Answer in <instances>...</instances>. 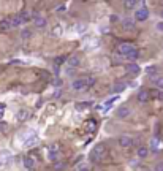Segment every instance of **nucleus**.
<instances>
[{"label": "nucleus", "instance_id": "a19ab883", "mask_svg": "<svg viewBox=\"0 0 163 171\" xmlns=\"http://www.w3.org/2000/svg\"><path fill=\"white\" fill-rule=\"evenodd\" d=\"M2 109H5V105H3V103H0V111H2Z\"/></svg>", "mask_w": 163, "mask_h": 171}, {"label": "nucleus", "instance_id": "e433bc0d", "mask_svg": "<svg viewBox=\"0 0 163 171\" xmlns=\"http://www.w3.org/2000/svg\"><path fill=\"white\" fill-rule=\"evenodd\" d=\"M11 63H13V65H19V63H22V62H21V60H11Z\"/></svg>", "mask_w": 163, "mask_h": 171}, {"label": "nucleus", "instance_id": "6ab92c4d", "mask_svg": "<svg viewBox=\"0 0 163 171\" xmlns=\"http://www.w3.org/2000/svg\"><path fill=\"white\" fill-rule=\"evenodd\" d=\"M146 71H147L149 76H155L158 73V67L157 65H151V67H147V70H146Z\"/></svg>", "mask_w": 163, "mask_h": 171}, {"label": "nucleus", "instance_id": "dca6fc26", "mask_svg": "<svg viewBox=\"0 0 163 171\" xmlns=\"http://www.w3.org/2000/svg\"><path fill=\"white\" fill-rule=\"evenodd\" d=\"M90 108V102H83V103H76V111H84V109Z\"/></svg>", "mask_w": 163, "mask_h": 171}, {"label": "nucleus", "instance_id": "c9c22d12", "mask_svg": "<svg viewBox=\"0 0 163 171\" xmlns=\"http://www.w3.org/2000/svg\"><path fill=\"white\" fill-rule=\"evenodd\" d=\"M155 171H163V165H157L155 166Z\"/></svg>", "mask_w": 163, "mask_h": 171}, {"label": "nucleus", "instance_id": "f8f14e48", "mask_svg": "<svg viewBox=\"0 0 163 171\" xmlns=\"http://www.w3.org/2000/svg\"><path fill=\"white\" fill-rule=\"evenodd\" d=\"M10 24H11V27H18V25H21V24H22V21H21V16H19V14L13 16V18L10 19Z\"/></svg>", "mask_w": 163, "mask_h": 171}, {"label": "nucleus", "instance_id": "1a4fd4ad", "mask_svg": "<svg viewBox=\"0 0 163 171\" xmlns=\"http://www.w3.org/2000/svg\"><path fill=\"white\" fill-rule=\"evenodd\" d=\"M138 102H141V103H146L147 102L149 98H151V97H149V90H141L140 93H138Z\"/></svg>", "mask_w": 163, "mask_h": 171}, {"label": "nucleus", "instance_id": "39448f33", "mask_svg": "<svg viewBox=\"0 0 163 171\" xmlns=\"http://www.w3.org/2000/svg\"><path fill=\"white\" fill-rule=\"evenodd\" d=\"M33 24H35L36 27H45L46 25V18L40 16L38 13H33Z\"/></svg>", "mask_w": 163, "mask_h": 171}, {"label": "nucleus", "instance_id": "c756f323", "mask_svg": "<svg viewBox=\"0 0 163 171\" xmlns=\"http://www.w3.org/2000/svg\"><path fill=\"white\" fill-rule=\"evenodd\" d=\"M116 100H117V97H111V98H109V100H108V102H106V103H105V109H106V108H108V106H111V105H113V103H114V102H116Z\"/></svg>", "mask_w": 163, "mask_h": 171}, {"label": "nucleus", "instance_id": "4c0bfd02", "mask_svg": "<svg viewBox=\"0 0 163 171\" xmlns=\"http://www.w3.org/2000/svg\"><path fill=\"white\" fill-rule=\"evenodd\" d=\"M157 29H158V30H163V22H158V24H157Z\"/></svg>", "mask_w": 163, "mask_h": 171}, {"label": "nucleus", "instance_id": "a878e982", "mask_svg": "<svg viewBox=\"0 0 163 171\" xmlns=\"http://www.w3.org/2000/svg\"><path fill=\"white\" fill-rule=\"evenodd\" d=\"M0 27H2L3 30H6V29H10V27H11V24H10V21H8V19H5V21H2V22H0Z\"/></svg>", "mask_w": 163, "mask_h": 171}, {"label": "nucleus", "instance_id": "c85d7f7f", "mask_svg": "<svg viewBox=\"0 0 163 171\" xmlns=\"http://www.w3.org/2000/svg\"><path fill=\"white\" fill-rule=\"evenodd\" d=\"M95 84V78H86V87H92Z\"/></svg>", "mask_w": 163, "mask_h": 171}, {"label": "nucleus", "instance_id": "cd10ccee", "mask_svg": "<svg viewBox=\"0 0 163 171\" xmlns=\"http://www.w3.org/2000/svg\"><path fill=\"white\" fill-rule=\"evenodd\" d=\"M19 16H21V21H22V22H27V21H29V18H30L29 13H25V11H22Z\"/></svg>", "mask_w": 163, "mask_h": 171}, {"label": "nucleus", "instance_id": "f704fd0d", "mask_svg": "<svg viewBox=\"0 0 163 171\" xmlns=\"http://www.w3.org/2000/svg\"><path fill=\"white\" fill-rule=\"evenodd\" d=\"M57 11H59V13L65 11V5H60V6H57Z\"/></svg>", "mask_w": 163, "mask_h": 171}, {"label": "nucleus", "instance_id": "58836bf2", "mask_svg": "<svg viewBox=\"0 0 163 171\" xmlns=\"http://www.w3.org/2000/svg\"><path fill=\"white\" fill-rule=\"evenodd\" d=\"M158 100H163V90H160V93H158Z\"/></svg>", "mask_w": 163, "mask_h": 171}, {"label": "nucleus", "instance_id": "9b49d317", "mask_svg": "<svg viewBox=\"0 0 163 171\" xmlns=\"http://www.w3.org/2000/svg\"><path fill=\"white\" fill-rule=\"evenodd\" d=\"M122 29L124 30H133L135 29V22L131 19H124L122 21Z\"/></svg>", "mask_w": 163, "mask_h": 171}, {"label": "nucleus", "instance_id": "37998d69", "mask_svg": "<svg viewBox=\"0 0 163 171\" xmlns=\"http://www.w3.org/2000/svg\"><path fill=\"white\" fill-rule=\"evenodd\" d=\"M81 171H89V170H87V168H84V170H81Z\"/></svg>", "mask_w": 163, "mask_h": 171}, {"label": "nucleus", "instance_id": "72a5a7b5", "mask_svg": "<svg viewBox=\"0 0 163 171\" xmlns=\"http://www.w3.org/2000/svg\"><path fill=\"white\" fill-rule=\"evenodd\" d=\"M109 21H111V22H117V21H119V18H117L116 14H113V16L109 18Z\"/></svg>", "mask_w": 163, "mask_h": 171}, {"label": "nucleus", "instance_id": "6e6552de", "mask_svg": "<svg viewBox=\"0 0 163 171\" xmlns=\"http://www.w3.org/2000/svg\"><path fill=\"white\" fill-rule=\"evenodd\" d=\"M59 144H52V146L49 147V159L51 160H56L57 159V154H59Z\"/></svg>", "mask_w": 163, "mask_h": 171}, {"label": "nucleus", "instance_id": "bb28decb", "mask_svg": "<svg viewBox=\"0 0 163 171\" xmlns=\"http://www.w3.org/2000/svg\"><path fill=\"white\" fill-rule=\"evenodd\" d=\"M30 33H32V32H30L29 29H24L22 32H21V36H22L24 40H27V38H30Z\"/></svg>", "mask_w": 163, "mask_h": 171}, {"label": "nucleus", "instance_id": "20e7f679", "mask_svg": "<svg viewBox=\"0 0 163 171\" xmlns=\"http://www.w3.org/2000/svg\"><path fill=\"white\" fill-rule=\"evenodd\" d=\"M131 144H133V139H131L130 136L124 135V136H120V138H119V146H120V147H124V149L130 147Z\"/></svg>", "mask_w": 163, "mask_h": 171}, {"label": "nucleus", "instance_id": "4468645a", "mask_svg": "<svg viewBox=\"0 0 163 171\" xmlns=\"http://www.w3.org/2000/svg\"><path fill=\"white\" fill-rule=\"evenodd\" d=\"M147 155H149V149H147V147H144V146L138 147V157H141V159H146Z\"/></svg>", "mask_w": 163, "mask_h": 171}, {"label": "nucleus", "instance_id": "79ce46f5", "mask_svg": "<svg viewBox=\"0 0 163 171\" xmlns=\"http://www.w3.org/2000/svg\"><path fill=\"white\" fill-rule=\"evenodd\" d=\"M160 16H162V19H163V8H162V11H160Z\"/></svg>", "mask_w": 163, "mask_h": 171}, {"label": "nucleus", "instance_id": "f257e3e1", "mask_svg": "<svg viewBox=\"0 0 163 171\" xmlns=\"http://www.w3.org/2000/svg\"><path fill=\"white\" fill-rule=\"evenodd\" d=\"M147 18H149V10L146 8V6H142V8L136 10V13H135V21L142 22V21H146Z\"/></svg>", "mask_w": 163, "mask_h": 171}, {"label": "nucleus", "instance_id": "4be33fe9", "mask_svg": "<svg viewBox=\"0 0 163 171\" xmlns=\"http://www.w3.org/2000/svg\"><path fill=\"white\" fill-rule=\"evenodd\" d=\"M158 93H160V89H152V90H149V97H151V98H158Z\"/></svg>", "mask_w": 163, "mask_h": 171}, {"label": "nucleus", "instance_id": "aec40b11", "mask_svg": "<svg viewBox=\"0 0 163 171\" xmlns=\"http://www.w3.org/2000/svg\"><path fill=\"white\" fill-rule=\"evenodd\" d=\"M29 119V111L27 109H21L18 113V120H27Z\"/></svg>", "mask_w": 163, "mask_h": 171}, {"label": "nucleus", "instance_id": "ea45409f", "mask_svg": "<svg viewBox=\"0 0 163 171\" xmlns=\"http://www.w3.org/2000/svg\"><path fill=\"white\" fill-rule=\"evenodd\" d=\"M2 128H5V122H0V130Z\"/></svg>", "mask_w": 163, "mask_h": 171}, {"label": "nucleus", "instance_id": "473e14b6", "mask_svg": "<svg viewBox=\"0 0 163 171\" xmlns=\"http://www.w3.org/2000/svg\"><path fill=\"white\" fill-rule=\"evenodd\" d=\"M54 33H56V35H60V33H62V27H60V25H56V27H54Z\"/></svg>", "mask_w": 163, "mask_h": 171}, {"label": "nucleus", "instance_id": "f3484780", "mask_svg": "<svg viewBox=\"0 0 163 171\" xmlns=\"http://www.w3.org/2000/svg\"><path fill=\"white\" fill-rule=\"evenodd\" d=\"M127 57H128V59H130V60H136L138 57H140V51H138L136 48H135V49H131V51H130V52H128V54H127Z\"/></svg>", "mask_w": 163, "mask_h": 171}, {"label": "nucleus", "instance_id": "393cba45", "mask_svg": "<svg viewBox=\"0 0 163 171\" xmlns=\"http://www.w3.org/2000/svg\"><path fill=\"white\" fill-rule=\"evenodd\" d=\"M95 127H97V125H95V120H94V119H90L89 122H87V130H89V132H94Z\"/></svg>", "mask_w": 163, "mask_h": 171}, {"label": "nucleus", "instance_id": "2f4dec72", "mask_svg": "<svg viewBox=\"0 0 163 171\" xmlns=\"http://www.w3.org/2000/svg\"><path fill=\"white\" fill-rule=\"evenodd\" d=\"M63 62H65V57H63V56H60V57H57V59H56V65H59V63H63Z\"/></svg>", "mask_w": 163, "mask_h": 171}, {"label": "nucleus", "instance_id": "9d476101", "mask_svg": "<svg viewBox=\"0 0 163 171\" xmlns=\"http://www.w3.org/2000/svg\"><path fill=\"white\" fill-rule=\"evenodd\" d=\"M10 160H11V154L8 152V150H3V152H0V163H8Z\"/></svg>", "mask_w": 163, "mask_h": 171}, {"label": "nucleus", "instance_id": "2eb2a0df", "mask_svg": "<svg viewBox=\"0 0 163 171\" xmlns=\"http://www.w3.org/2000/svg\"><path fill=\"white\" fill-rule=\"evenodd\" d=\"M117 116H119V117H127V116H130V109H128L127 106H122V108H119Z\"/></svg>", "mask_w": 163, "mask_h": 171}, {"label": "nucleus", "instance_id": "a211bd4d", "mask_svg": "<svg viewBox=\"0 0 163 171\" xmlns=\"http://www.w3.org/2000/svg\"><path fill=\"white\" fill-rule=\"evenodd\" d=\"M136 2L138 0H124V8H127V10L135 8V6H136Z\"/></svg>", "mask_w": 163, "mask_h": 171}, {"label": "nucleus", "instance_id": "7c9ffc66", "mask_svg": "<svg viewBox=\"0 0 163 171\" xmlns=\"http://www.w3.org/2000/svg\"><path fill=\"white\" fill-rule=\"evenodd\" d=\"M63 166H65V165H63L62 162H57L56 165H54V170H56V171H60V170H63Z\"/></svg>", "mask_w": 163, "mask_h": 171}, {"label": "nucleus", "instance_id": "0eeeda50", "mask_svg": "<svg viewBox=\"0 0 163 171\" xmlns=\"http://www.w3.org/2000/svg\"><path fill=\"white\" fill-rule=\"evenodd\" d=\"M73 90H83L84 87H86V79H76V81H73Z\"/></svg>", "mask_w": 163, "mask_h": 171}, {"label": "nucleus", "instance_id": "423d86ee", "mask_svg": "<svg viewBox=\"0 0 163 171\" xmlns=\"http://www.w3.org/2000/svg\"><path fill=\"white\" fill-rule=\"evenodd\" d=\"M125 70H127L130 75H138V73L141 71V68H140L138 63H127V65H125Z\"/></svg>", "mask_w": 163, "mask_h": 171}, {"label": "nucleus", "instance_id": "5701e85b", "mask_svg": "<svg viewBox=\"0 0 163 171\" xmlns=\"http://www.w3.org/2000/svg\"><path fill=\"white\" fill-rule=\"evenodd\" d=\"M154 82H155V86H157V89L163 90V76H160V78H157Z\"/></svg>", "mask_w": 163, "mask_h": 171}, {"label": "nucleus", "instance_id": "f03ea898", "mask_svg": "<svg viewBox=\"0 0 163 171\" xmlns=\"http://www.w3.org/2000/svg\"><path fill=\"white\" fill-rule=\"evenodd\" d=\"M131 49H135V46H133V45H130V43H122V45H119L117 52H119V54H122V56L127 57V54L131 51Z\"/></svg>", "mask_w": 163, "mask_h": 171}, {"label": "nucleus", "instance_id": "7ed1b4c3", "mask_svg": "<svg viewBox=\"0 0 163 171\" xmlns=\"http://www.w3.org/2000/svg\"><path fill=\"white\" fill-rule=\"evenodd\" d=\"M103 152H105V146H103V144H98V146H97V147H95V149L92 150V154H90V159H92V160L101 159Z\"/></svg>", "mask_w": 163, "mask_h": 171}, {"label": "nucleus", "instance_id": "412c9836", "mask_svg": "<svg viewBox=\"0 0 163 171\" xmlns=\"http://www.w3.org/2000/svg\"><path fill=\"white\" fill-rule=\"evenodd\" d=\"M68 65L70 67H78V65H79V59H78V57H70V59H68Z\"/></svg>", "mask_w": 163, "mask_h": 171}, {"label": "nucleus", "instance_id": "b1692460", "mask_svg": "<svg viewBox=\"0 0 163 171\" xmlns=\"http://www.w3.org/2000/svg\"><path fill=\"white\" fill-rule=\"evenodd\" d=\"M124 89H125V84H124V82H117V84L114 86V92H122Z\"/></svg>", "mask_w": 163, "mask_h": 171}, {"label": "nucleus", "instance_id": "ddd939ff", "mask_svg": "<svg viewBox=\"0 0 163 171\" xmlns=\"http://www.w3.org/2000/svg\"><path fill=\"white\" fill-rule=\"evenodd\" d=\"M24 166H25L27 170H33V166H35V160H33V159H30V157L24 159Z\"/></svg>", "mask_w": 163, "mask_h": 171}]
</instances>
